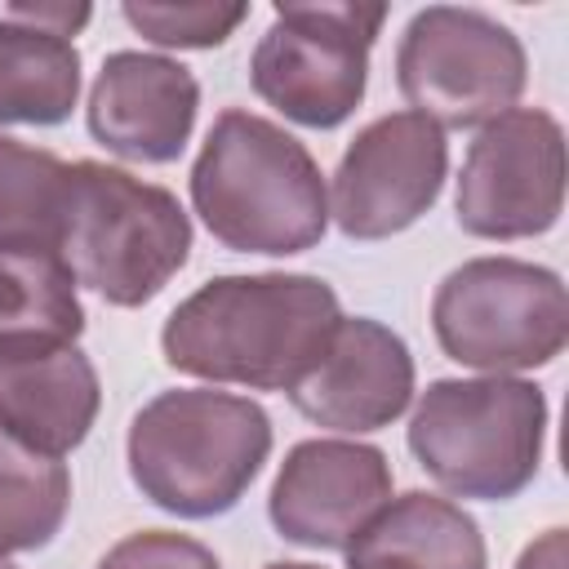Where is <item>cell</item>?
Instances as JSON below:
<instances>
[{"label":"cell","mask_w":569,"mask_h":569,"mask_svg":"<svg viewBox=\"0 0 569 569\" xmlns=\"http://www.w3.org/2000/svg\"><path fill=\"white\" fill-rule=\"evenodd\" d=\"M338 293L320 276H218L173 307L160 351L178 373L253 391H293L338 329Z\"/></svg>","instance_id":"1"},{"label":"cell","mask_w":569,"mask_h":569,"mask_svg":"<svg viewBox=\"0 0 569 569\" xmlns=\"http://www.w3.org/2000/svg\"><path fill=\"white\" fill-rule=\"evenodd\" d=\"M191 204L236 253L289 258L320 244L329 191L311 151L253 111H222L191 164Z\"/></svg>","instance_id":"2"},{"label":"cell","mask_w":569,"mask_h":569,"mask_svg":"<svg viewBox=\"0 0 569 569\" xmlns=\"http://www.w3.org/2000/svg\"><path fill=\"white\" fill-rule=\"evenodd\" d=\"M271 453V418L258 400L182 387L147 400L129 422V476L147 502L182 520L231 511Z\"/></svg>","instance_id":"3"},{"label":"cell","mask_w":569,"mask_h":569,"mask_svg":"<svg viewBox=\"0 0 569 569\" xmlns=\"http://www.w3.org/2000/svg\"><path fill=\"white\" fill-rule=\"evenodd\" d=\"M191 253V218L173 191L102 160L67 169L62 258L111 307L151 302Z\"/></svg>","instance_id":"4"},{"label":"cell","mask_w":569,"mask_h":569,"mask_svg":"<svg viewBox=\"0 0 569 569\" xmlns=\"http://www.w3.org/2000/svg\"><path fill=\"white\" fill-rule=\"evenodd\" d=\"M542 440L547 396L525 378H440L409 418L418 467L453 498H516L538 476Z\"/></svg>","instance_id":"5"},{"label":"cell","mask_w":569,"mask_h":569,"mask_svg":"<svg viewBox=\"0 0 569 569\" xmlns=\"http://www.w3.org/2000/svg\"><path fill=\"white\" fill-rule=\"evenodd\" d=\"M431 329L449 360L480 373L551 365L569 342V293L551 267L525 258H471L431 298Z\"/></svg>","instance_id":"6"},{"label":"cell","mask_w":569,"mask_h":569,"mask_svg":"<svg viewBox=\"0 0 569 569\" xmlns=\"http://www.w3.org/2000/svg\"><path fill=\"white\" fill-rule=\"evenodd\" d=\"M529 80L525 44L485 9H418L396 49V84L409 111L440 129H476L516 107Z\"/></svg>","instance_id":"7"},{"label":"cell","mask_w":569,"mask_h":569,"mask_svg":"<svg viewBox=\"0 0 569 569\" xmlns=\"http://www.w3.org/2000/svg\"><path fill=\"white\" fill-rule=\"evenodd\" d=\"M382 22L387 4H276V22L249 58L253 93L293 124H342L365 98L369 49Z\"/></svg>","instance_id":"8"},{"label":"cell","mask_w":569,"mask_h":569,"mask_svg":"<svg viewBox=\"0 0 569 569\" xmlns=\"http://www.w3.org/2000/svg\"><path fill=\"white\" fill-rule=\"evenodd\" d=\"M458 227L480 240H529L565 209V129L542 107L480 124L458 173Z\"/></svg>","instance_id":"9"},{"label":"cell","mask_w":569,"mask_h":569,"mask_svg":"<svg viewBox=\"0 0 569 569\" xmlns=\"http://www.w3.org/2000/svg\"><path fill=\"white\" fill-rule=\"evenodd\" d=\"M445 129L418 111H391L365 124L333 169V222L351 240H387L413 227L445 187Z\"/></svg>","instance_id":"10"},{"label":"cell","mask_w":569,"mask_h":569,"mask_svg":"<svg viewBox=\"0 0 569 569\" xmlns=\"http://www.w3.org/2000/svg\"><path fill=\"white\" fill-rule=\"evenodd\" d=\"M391 502V462L360 440H302L284 453L267 516L284 542L347 551L351 538Z\"/></svg>","instance_id":"11"},{"label":"cell","mask_w":569,"mask_h":569,"mask_svg":"<svg viewBox=\"0 0 569 569\" xmlns=\"http://www.w3.org/2000/svg\"><path fill=\"white\" fill-rule=\"evenodd\" d=\"M289 400L307 422L342 436L391 427L413 400V356L396 329L369 316H342L320 365Z\"/></svg>","instance_id":"12"},{"label":"cell","mask_w":569,"mask_h":569,"mask_svg":"<svg viewBox=\"0 0 569 569\" xmlns=\"http://www.w3.org/2000/svg\"><path fill=\"white\" fill-rule=\"evenodd\" d=\"M196 107L200 84L182 62L120 49L102 62L89 89V133L124 160L169 164L196 129Z\"/></svg>","instance_id":"13"},{"label":"cell","mask_w":569,"mask_h":569,"mask_svg":"<svg viewBox=\"0 0 569 569\" xmlns=\"http://www.w3.org/2000/svg\"><path fill=\"white\" fill-rule=\"evenodd\" d=\"M102 405L98 369L80 347L0 360V436L27 453H71Z\"/></svg>","instance_id":"14"},{"label":"cell","mask_w":569,"mask_h":569,"mask_svg":"<svg viewBox=\"0 0 569 569\" xmlns=\"http://www.w3.org/2000/svg\"><path fill=\"white\" fill-rule=\"evenodd\" d=\"M480 525L449 498L409 489L347 547V569H485Z\"/></svg>","instance_id":"15"},{"label":"cell","mask_w":569,"mask_h":569,"mask_svg":"<svg viewBox=\"0 0 569 569\" xmlns=\"http://www.w3.org/2000/svg\"><path fill=\"white\" fill-rule=\"evenodd\" d=\"M84 307L76 271L53 249H0V360L76 347Z\"/></svg>","instance_id":"16"},{"label":"cell","mask_w":569,"mask_h":569,"mask_svg":"<svg viewBox=\"0 0 569 569\" xmlns=\"http://www.w3.org/2000/svg\"><path fill=\"white\" fill-rule=\"evenodd\" d=\"M80 98V49L0 9V124H62Z\"/></svg>","instance_id":"17"},{"label":"cell","mask_w":569,"mask_h":569,"mask_svg":"<svg viewBox=\"0 0 569 569\" xmlns=\"http://www.w3.org/2000/svg\"><path fill=\"white\" fill-rule=\"evenodd\" d=\"M67 169L53 151L0 138V249L62 253Z\"/></svg>","instance_id":"18"},{"label":"cell","mask_w":569,"mask_h":569,"mask_svg":"<svg viewBox=\"0 0 569 569\" xmlns=\"http://www.w3.org/2000/svg\"><path fill=\"white\" fill-rule=\"evenodd\" d=\"M71 507V471L0 436V560L49 547Z\"/></svg>","instance_id":"19"},{"label":"cell","mask_w":569,"mask_h":569,"mask_svg":"<svg viewBox=\"0 0 569 569\" xmlns=\"http://www.w3.org/2000/svg\"><path fill=\"white\" fill-rule=\"evenodd\" d=\"M124 22L164 49H213L222 44L244 18L249 4H218V0H191V4H151V0H129L120 4Z\"/></svg>","instance_id":"20"},{"label":"cell","mask_w":569,"mask_h":569,"mask_svg":"<svg viewBox=\"0 0 569 569\" xmlns=\"http://www.w3.org/2000/svg\"><path fill=\"white\" fill-rule=\"evenodd\" d=\"M98 569H222L218 556L187 538V533H173V529H142V533H129L120 538L102 560Z\"/></svg>","instance_id":"21"},{"label":"cell","mask_w":569,"mask_h":569,"mask_svg":"<svg viewBox=\"0 0 569 569\" xmlns=\"http://www.w3.org/2000/svg\"><path fill=\"white\" fill-rule=\"evenodd\" d=\"M0 9L9 18H18V22H27V27H44V31L67 36V40L93 18L89 4H0Z\"/></svg>","instance_id":"22"},{"label":"cell","mask_w":569,"mask_h":569,"mask_svg":"<svg viewBox=\"0 0 569 569\" xmlns=\"http://www.w3.org/2000/svg\"><path fill=\"white\" fill-rule=\"evenodd\" d=\"M516 569H569V533L565 529H547L542 538H533L520 551Z\"/></svg>","instance_id":"23"},{"label":"cell","mask_w":569,"mask_h":569,"mask_svg":"<svg viewBox=\"0 0 569 569\" xmlns=\"http://www.w3.org/2000/svg\"><path fill=\"white\" fill-rule=\"evenodd\" d=\"M262 569H320V565H302V560H276V565H262Z\"/></svg>","instance_id":"24"},{"label":"cell","mask_w":569,"mask_h":569,"mask_svg":"<svg viewBox=\"0 0 569 569\" xmlns=\"http://www.w3.org/2000/svg\"><path fill=\"white\" fill-rule=\"evenodd\" d=\"M0 569H18V565H9V560H0Z\"/></svg>","instance_id":"25"}]
</instances>
